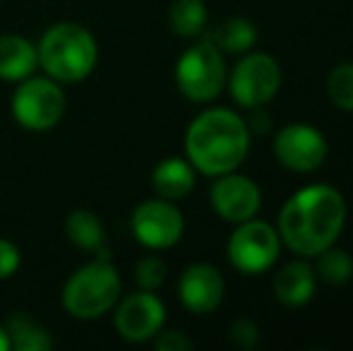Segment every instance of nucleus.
I'll list each match as a JSON object with an SVG mask.
<instances>
[{"label":"nucleus","mask_w":353,"mask_h":351,"mask_svg":"<svg viewBox=\"0 0 353 351\" xmlns=\"http://www.w3.org/2000/svg\"><path fill=\"white\" fill-rule=\"evenodd\" d=\"M207 39L219 48L221 53H248L257 43V27L245 17H228L219 27H214Z\"/></svg>","instance_id":"19"},{"label":"nucleus","mask_w":353,"mask_h":351,"mask_svg":"<svg viewBox=\"0 0 353 351\" xmlns=\"http://www.w3.org/2000/svg\"><path fill=\"white\" fill-rule=\"evenodd\" d=\"M346 200L336 188L312 183L283 202L276 231L281 243L303 258H317L336 243L346 224Z\"/></svg>","instance_id":"1"},{"label":"nucleus","mask_w":353,"mask_h":351,"mask_svg":"<svg viewBox=\"0 0 353 351\" xmlns=\"http://www.w3.org/2000/svg\"><path fill=\"white\" fill-rule=\"evenodd\" d=\"M39 68L37 43L19 34H3L0 37V80L22 82L32 77Z\"/></svg>","instance_id":"16"},{"label":"nucleus","mask_w":353,"mask_h":351,"mask_svg":"<svg viewBox=\"0 0 353 351\" xmlns=\"http://www.w3.org/2000/svg\"><path fill=\"white\" fill-rule=\"evenodd\" d=\"M123 281L108 258H97L77 267L63 286V308L74 320H97L111 313L121 299Z\"/></svg>","instance_id":"4"},{"label":"nucleus","mask_w":353,"mask_h":351,"mask_svg":"<svg viewBox=\"0 0 353 351\" xmlns=\"http://www.w3.org/2000/svg\"><path fill=\"white\" fill-rule=\"evenodd\" d=\"M315 274L330 286L346 284L353 277V258L344 248H336V243L330 245V248L317 255Z\"/></svg>","instance_id":"21"},{"label":"nucleus","mask_w":353,"mask_h":351,"mask_svg":"<svg viewBox=\"0 0 353 351\" xmlns=\"http://www.w3.org/2000/svg\"><path fill=\"white\" fill-rule=\"evenodd\" d=\"M226 294L223 274L210 263L185 267L178 279V299L192 315H210L221 305Z\"/></svg>","instance_id":"13"},{"label":"nucleus","mask_w":353,"mask_h":351,"mask_svg":"<svg viewBox=\"0 0 353 351\" xmlns=\"http://www.w3.org/2000/svg\"><path fill=\"white\" fill-rule=\"evenodd\" d=\"M281 253V239L279 231L272 224L260 219H248L236 224L233 234L228 236L226 255L228 263L243 274H262L272 270L279 260Z\"/></svg>","instance_id":"7"},{"label":"nucleus","mask_w":353,"mask_h":351,"mask_svg":"<svg viewBox=\"0 0 353 351\" xmlns=\"http://www.w3.org/2000/svg\"><path fill=\"white\" fill-rule=\"evenodd\" d=\"M65 236L74 248L87 250V253H101V258H108L106 229L94 212L72 210L65 219Z\"/></svg>","instance_id":"17"},{"label":"nucleus","mask_w":353,"mask_h":351,"mask_svg":"<svg viewBox=\"0 0 353 351\" xmlns=\"http://www.w3.org/2000/svg\"><path fill=\"white\" fill-rule=\"evenodd\" d=\"M250 128L245 118L223 106L205 108L185 130V159L197 174L221 176L236 171L250 152Z\"/></svg>","instance_id":"2"},{"label":"nucleus","mask_w":353,"mask_h":351,"mask_svg":"<svg viewBox=\"0 0 353 351\" xmlns=\"http://www.w3.org/2000/svg\"><path fill=\"white\" fill-rule=\"evenodd\" d=\"M0 351H10V339L5 332V325H0Z\"/></svg>","instance_id":"28"},{"label":"nucleus","mask_w":353,"mask_h":351,"mask_svg":"<svg viewBox=\"0 0 353 351\" xmlns=\"http://www.w3.org/2000/svg\"><path fill=\"white\" fill-rule=\"evenodd\" d=\"M19 265H22V253H19L17 243L0 236V281L10 279L19 270Z\"/></svg>","instance_id":"26"},{"label":"nucleus","mask_w":353,"mask_h":351,"mask_svg":"<svg viewBox=\"0 0 353 351\" xmlns=\"http://www.w3.org/2000/svg\"><path fill=\"white\" fill-rule=\"evenodd\" d=\"M207 19H210V12L202 0H176L168 12V24L173 34L183 39H195L205 34Z\"/></svg>","instance_id":"20"},{"label":"nucleus","mask_w":353,"mask_h":351,"mask_svg":"<svg viewBox=\"0 0 353 351\" xmlns=\"http://www.w3.org/2000/svg\"><path fill=\"white\" fill-rule=\"evenodd\" d=\"M152 344L157 351H190L195 347L185 332H181V330H163V328L154 334Z\"/></svg>","instance_id":"25"},{"label":"nucleus","mask_w":353,"mask_h":351,"mask_svg":"<svg viewBox=\"0 0 353 351\" xmlns=\"http://www.w3.org/2000/svg\"><path fill=\"white\" fill-rule=\"evenodd\" d=\"M39 68L61 85H77L94 72L99 63V43L79 22H56L37 43Z\"/></svg>","instance_id":"3"},{"label":"nucleus","mask_w":353,"mask_h":351,"mask_svg":"<svg viewBox=\"0 0 353 351\" xmlns=\"http://www.w3.org/2000/svg\"><path fill=\"white\" fill-rule=\"evenodd\" d=\"M210 202L219 217L231 224H241L257 217L262 207V192L257 183L236 171L214 176L210 188Z\"/></svg>","instance_id":"12"},{"label":"nucleus","mask_w":353,"mask_h":351,"mask_svg":"<svg viewBox=\"0 0 353 351\" xmlns=\"http://www.w3.org/2000/svg\"><path fill=\"white\" fill-rule=\"evenodd\" d=\"M195 166L183 157H166L152 171V188L157 197L181 202L195 190Z\"/></svg>","instance_id":"15"},{"label":"nucleus","mask_w":353,"mask_h":351,"mask_svg":"<svg viewBox=\"0 0 353 351\" xmlns=\"http://www.w3.org/2000/svg\"><path fill=\"white\" fill-rule=\"evenodd\" d=\"M113 325L125 342H152L154 334L166 325V305L154 291L140 289L125 299H118L113 308Z\"/></svg>","instance_id":"10"},{"label":"nucleus","mask_w":353,"mask_h":351,"mask_svg":"<svg viewBox=\"0 0 353 351\" xmlns=\"http://www.w3.org/2000/svg\"><path fill=\"white\" fill-rule=\"evenodd\" d=\"M68 99L63 85L48 75H32L17 82L10 101V111L19 128L29 132L53 130L65 118Z\"/></svg>","instance_id":"5"},{"label":"nucleus","mask_w":353,"mask_h":351,"mask_svg":"<svg viewBox=\"0 0 353 351\" xmlns=\"http://www.w3.org/2000/svg\"><path fill=\"white\" fill-rule=\"evenodd\" d=\"M274 296L286 308H301L315 296L317 289V274L305 260H291L276 270L274 274Z\"/></svg>","instance_id":"14"},{"label":"nucleus","mask_w":353,"mask_h":351,"mask_svg":"<svg viewBox=\"0 0 353 351\" xmlns=\"http://www.w3.org/2000/svg\"><path fill=\"white\" fill-rule=\"evenodd\" d=\"M327 94L341 111L353 113V63H339L327 77Z\"/></svg>","instance_id":"22"},{"label":"nucleus","mask_w":353,"mask_h":351,"mask_svg":"<svg viewBox=\"0 0 353 351\" xmlns=\"http://www.w3.org/2000/svg\"><path fill=\"white\" fill-rule=\"evenodd\" d=\"M252 116L248 118V128H250V132H260V130H267L270 128V116H267L262 108H250Z\"/></svg>","instance_id":"27"},{"label":"nucleus","mask_w":353,"mask_h":351,"mask_svg":"<svg viewBox=\"0 0 353 351\" xmlns=\"http://www.w3.org/2000/svg\"><path fill=\"white\" fill-rule=\"evenodd\" d=\"M130 231L135 241L147 250H168L183 239L185 219L176 202L152 197L132 210Z\"/></svg>","instance_id":"9"},{"label":"nucleus","mask_w":353,"mask_h":351,"mask_svg":"<svg viewBox=\"0 0 353 351\" xmlns=\"http://www.w3.org/2000/svg\"><path fill=\"white\" fill-rule=\"evenodd\" d=\"M223 85H226L223 53L207 37L181 53L176 63V87L188 101L210 103L223 92Z\"/></svg>","instance_id":"6"},{"label":"nucleus","mask_w":353,"mask_h":351,"mask_svg":"<svg viewBox=\"0 0 353 351\" xmlns=\"http://www.w3.org/2000/svg\"><path fill=\"white\" fill-rule=\"evenodd\" d=\"M274 157L293 174H312L327 159V140L307 123H288L274 137Z\"/></svg>","instance_id":"11"},{"label":"nucleus","mask_w":353,"mask_h":351,"mask_svg":"<svg viewBox=\"0 0 353 351\" xmlns=\"http://www.w3.org/2000/svg\"><path fill=\"white\" fill-rule=\"evenodd\" d=\"M228 334H231V342L236 344L238 349H255L257 342H260V328H257V323L250 318H238L236 323L231 325Z\"/></svg>","instance_id":"24"},{"label":"nucleus","mask_w":353,"mask_h":351,"mask_svg":"<svg viewBox=\"0 0 353 351\" xmlns=\"http://www.w3.org/2000/svg\"><path fill=\"white\" fill-rule=\"evenodd\" d=\"M281 89V68L270 53L248 51L228 77V92L243 108H265Z\"/></svg>","instance_id":"8"},{"label":"nucleus","mask_w":353,"mask_h":351,"mask_svg":"<svg viewBox=\"0 0 353 351\" xmlns=\"http://www.w3.org/2000/svg\"><path fill=\"white\" fill-rule=\"evenodd\" d=\"M168 277V267L159 255H144V258L137 260L135 265V284L140 289L147 291H157L159 286L166 281Z\"/></svg>","instance_id":"23"},{"label":"nucleus","mask_w":353,"mask_h":351,"mask_svg":"<svg viewBox=\"0 0 353 351\" xmlns=\"http://www.w3.org/2000/svg\"><path fill=\"white\" fill-rule=\"evenodd\" d=\"M10 339V351H51L53 337L41 323L29 318L27 313H14L5 323Z\"/></svg>","instance_id":"18"}]
</instances>
